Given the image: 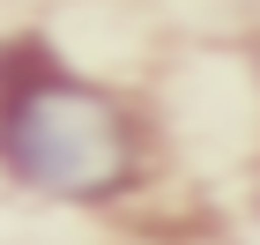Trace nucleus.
Wrapping results in <instances>:
<instances>
[{
    "mask_svg": "<svg viewBox=\"0 0 260 245\" xmlns=\"http://www.w3.org/2000/svg\"><path fill=\"white\" fill-rule=\"evenodd\" d=\"M149 163L134 104L75 75L45 38L0 45V171L38 201H119Z\"/></svg>",
    "mask_w": 260,
    "mask_h": 245,
    "instance_id": "f257e3e1",
    "label": "nucleus"
}]
</instances>
